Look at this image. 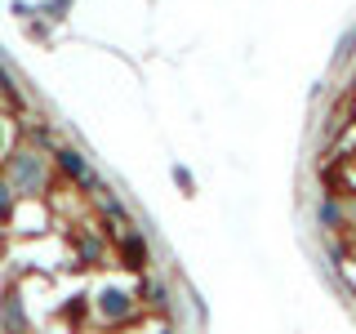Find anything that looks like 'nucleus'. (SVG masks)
Returning a JSON list of instances; mask_svg holds the SVG:
<instances>
[{
	"instance_id": "f257e3e1",
	"label": "nucleus",
	"mask_w": 356,
	"mask_h": 334,
	"mask_svg": "<svg viewBox=\"0 0 356 334\" xmlns=\"http://www.w3.org/2000/svg\"><path fill=\"white\" fill-rule=\"evenodd\" d=\"M120 254H125V267H143V263H147V250H143L138 237H120Z\"/></svg>"
},
{
	"instance_id": "f03ea898",
	"label": "nucleus",
	"mask_w": 356,
	"mask_h": 334,
	"mask_svg": "<svg viewBox=\"0 0 356 334\" xmlns=\"http://www.w3.org/2000/svg\"><path fill=\"white\" fill-rule=\"evenodd\" d=\"M58 156H63V170L72 174L76 183H81V178H89V170H85V161H81V156H76V152H58Z\"/></svg>"
}]
</instances>
